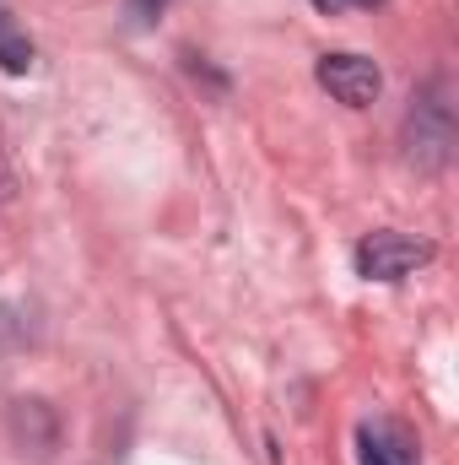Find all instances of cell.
Returning a JSON list of instances; mask_svg holds the SVG:
<instances>
[{
    "mask_svg": "<svg viewBox=\"0 0 459 465\" xmlns=\"http://www.w3.org/2000/svg\"><path fill=\"white\" fill-rule=\"evenodd\" d=\"M449 146H454V104H449V82H427L416 98H411V114H405V157L416 168H444L449 163Z\"/></svg>",
    "mask_w": 459,
    "mask_h": 465,
    "instance_id": "obj_1",
    "label": "cell"
},
{
    "mask_svg": "<svg viewBox=\"0 0 459 465\" xmlns=\"http://www.w3.org/2000/svg\"><path fill=\"white\" fill-rule=\"evenodd\" d=\"M356 276H367V282H405L416 265H427L433 260V243L427 238H411V232H367L362 243H356Z\"/></svg>",
    "mask_w": 459,
    "mask_h": 465,
    "instance_id": "obj_2",
    "label": "cell"
},
{
    "mask_svg": "<svg viewBox=\"0 0 459 465\" xmlns=\"http://www.w3.org/2000/svg\"><path fill=\"white\" fill-rule=\"evenodd\" d=\"M314 76H319V87H325L336 104H346V109H367V104L384 93V71H378L367 54H351V49H341V54H319Z\"/></svg>",
    "mask_w": 459,
    "mask_h": 465,
    "instance_id": "obj_3",
    "label": "cell"
},
{
    "mask_svg": "<svg viewBox=\"0 0 459 465\" xmlns=\"http://www.w3.org/2000/svg\"><path fill=\"white\" fill-rule=\"evenodd\" d=\"M356 465H422V450H416V439L400 422L367 417L356 428Z\"/></svg>",
    "mask_w": 459,
    "mask_h": 465,
    "instance_id": "obj_4",
    "label": "cell"
},
{
    "mask_svg": "<svg viewBox=\"0 0 459 465\" xmlns=\"http://www.w3.org/2000/svg\"><path fill=\"white\" fill-rule=\"evenodd\" d=\"M0 71H5V76H27V71H33V38L11 22L5 5H0Z\"/></svg>",
    "mask_w": 459,
    "mask_h": 465,
    "instance_id": "obj_5",
    "label": "cell"
},
{
    "mask_svg": "<svg viewBox=\"0 0 459 465\" xmlns=\"http://www.w3.org/2000/svg\"><path fill=\"white\" fill-rule=\"evenodd\" d=\"M168 5H173V0H124V22H130V27H151Z\"/></svg>",
    "mask_w": 459,
    "mask_h": 465,
    "instance_id": "obj_6",
    "label": "cell"
},
{
    "mask_svg": "<svg viewBox=\"0 0 459 465\" xmlns=\"http://www.w3.org/2000/svg\"><path fill=\"white\" fill-rule=\"evenodd\" d=\"M16 320H22V309H11V303H0V357H5V351H11L16 341H22V336H27V331H22Z\"/></svg>",
    "mask_w": 459,
    "mask_h": 465,
    "instance_id": "obj_7",
    "label": "cell"
},
{
    "mask_svg": "<svg viewBox=\"0 0 459 465\" xmlns=\"http://www.w3.org/2000/svg\"><path fill=\"white\" fill-rule=\"evenodd\" d=\"M314 5L336 16V11H346V5H356V11H373V5H384V0H314Z\"/></svg>",
    "mask_w": 459,
    "mask_h": 465,
    "instance_id": "obj_8",
    "label": "cell"
}]
</instances>
